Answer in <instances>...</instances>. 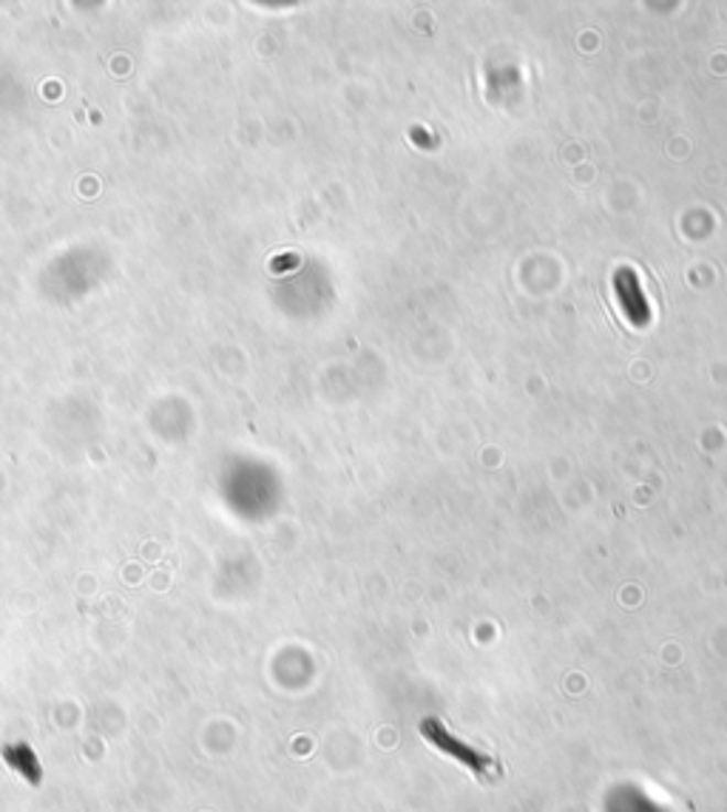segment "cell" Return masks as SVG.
<instances>
[{
    "mask_svg": "<svg viewBox=\"0 0 727 812\" xmlns=\"http://www.w3.org/2000/svg\"><path fill=\"white\" fill-rule=\"evenodd\" d=\"M614 293H617L622 316L631 322V327H648V322H651V304H648L640 279H637V273L631 268L614 270Z\"/></svg>",
    "mask_w": 727,
    "mask_h": 812,
    "instance_id": "cell-1",
    "label": "cell"
}]
</instances>
